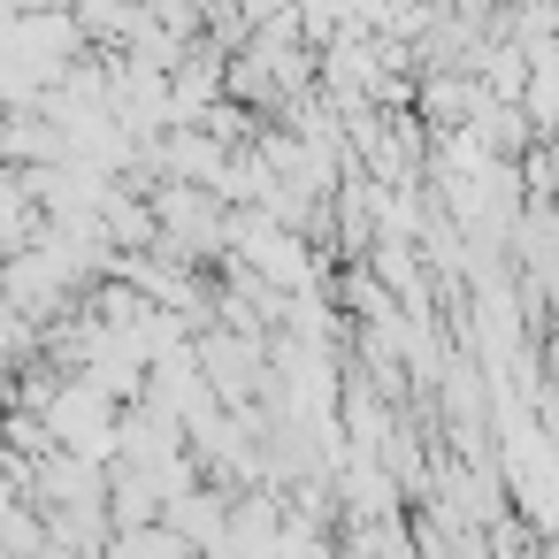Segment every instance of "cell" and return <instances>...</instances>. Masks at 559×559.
<instances>
[{"label":"cell","instance_id":"1","mask_svg":"<svg viewBox=\"0 0 559 559\" xmlns=\"http://www.w3.org/2000/svg\"><path fill=\"white\" fill-rule=\"evenodd\" d=\"M551 146H559V131H551Z\"/></svg>","mask_w":559,"mask_h":559}]
</instances>
